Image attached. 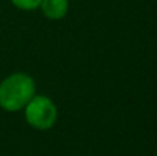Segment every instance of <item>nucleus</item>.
Masks as SVG:
<instances>
[{"instance_id": "nucleus-1", "label": "nucleus", "mask_w": 157, "mask_h": 156, "mask_svg": "<svg viewBox=\"0 0 157 156\" xmlns=\"http://www.w3.org/2000/svg\"><path fill=\"white\" fill-rule=\"evenodd\" d=\"M35 95V81L25 72H14L0 81V107L18 112Z\"/></svg>"}, {"instance_id": "nucleus-2", "label": "nucleus", "mask_w": 157, "mask_h": 156, "mask_svg": "<svg viewBox=\"0 0 157 156\" xmlns=\"http://www.w3.org/2000/svg\"><path fill=\"white\" fill-rule=\"evenodd\" d=\"M25 118L29 126L37 130H48L53 127L58 118L56 106L49 97L34 95L32 100L25 106Z\"/></svg>"}, {"instance_id": "nucleus-4", "label": "nucleus", "mask_w": 157, "mask_h": 156, "mask_svg": "<svg viewBox=\"0 0 157 156\" xmlns=\"http://www.w3.org/2000/svg\"><path fill=\"white\" fill-rule=\"evenodd\" d=\"M11 3L21 11H34L40 8L41 0H11Z\"/></svg>"}, {"instance_id": "nucleus-3", "label": "nucleus", "mask_w": 157, "mask_h": 156, "mask_svg": "<svg viewBox=\"0 0 157 156\" xmlns=\"http://www.w3.org/2000/svg\"><path fill=\"white\" fill-rule=\"evenodd\" d=\"M40 9L48 18L59 20L69 11V0H41Z\"/></svg>"}]
</instances>
